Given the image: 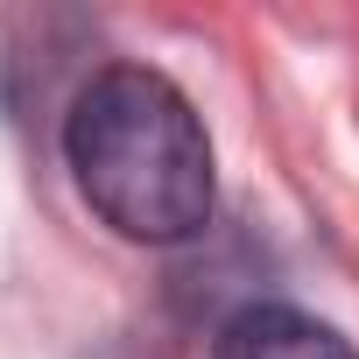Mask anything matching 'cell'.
<instances>
[{
	"label": "cell",
	"instance_id": "1",
	"mask_svg": "<svg viewBox=\"0 0 359 359\" xmlns=\"http://www.w3.org/2000/svg\"><path fill=\"white\" fill-rule=\"evenodd\" d=\"M64 169L92 219L134 247H184L212 226V134L184 85L148 64H106L71 92Z\"/></svg>",
	"mask_w": 359,
	"mask_h": 359
},
{
	"label": "cell",
	"instance_id": "2",
	"mask_svg": "<svg viewBox=\"0 0 359 359\" xmlns=\"http://www.w3.org/2000/svg\"><path fill=\"white\" fill-rule=\"evenodd\" d=\"M212 359H359L352 338H338L324 317L296 303H247L219 324Z\"/></svg>",
	"mask_w": 359,
	"mask_h": 359
}]
</instances>
